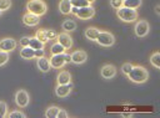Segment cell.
Masks as SVG:
<instances>
[{"label":"cell","mask_w":160,"mask_h":118,"mask_svg":"<svg viewBox=\"0 0 160 118\" xmlns=\"http://www.w3.org/2000/svg\"><path fill=\"white\" fill-rule=\"evenodd\" d=\"M122 2H124V0H110V6L115 10H118L119 7L122 6Z\"/></svg>","instance_id":"34"},{"label":"cell","mask_w":160,"mask_h":118,"mask_svg":"<svg viewBox=\"0 0 160 118\" xmlns=\"http://www.w3.org/2000/svg\"><path fill=\"white\" fill-rule=\"evenodd\" d=\"M155 14H156L158 16L160 15V5H156V6H155Z\"/></svg>","instance_id":"39"},{"label":"cell","mask_w":160,"mask_h":118,"mask_svg":"<svg viewBox=\"0 0 160 118\" xmlns=\"http://www.w3.org/2000/svg\"><path fill=\"white\" fill-rule=\"evenodd\" d=\"M25 10L30 14L38 15V16H42L46 14L48 11V5L44 0H29L25 5Z\"/></svg>","instance_id":"2"},{"label":"cell","mask_w":160,"mask_h":118,"mask_svg":"<svg viewBox=\"0 0 160 118\" xmlns=\"http://www.w3.org/2000/svg\"><path fill=\"white\" fill-rule=\"evenodd\" d=\"M1 15H2V11H1V10H0V16H1Z\"/></svg>","instance_id":"42"},{"label":"cell","mask_w":160,"mask_h":118,"mask_svg":"<svg viewBox=\"0 0 160 118\" xmlns=\"http://www.w3.org/2000/svg\"><path fill=\"white\" fill-rule=\"evenodd\" d=\"M29 41H30V36H22L19 41L20 46L21 47H25V46H29Z\"/></svg>","instance_id":"35"},{"label":"cell","mask_w":160,"mask_h":118,"mask_svg":"<svg viewBox=\"0 0 160 118\" xmlns=\"http://www.w3.org/2000/svg\"><path fill=\"white\" fill-rule=\"evenodd\" d=\"M71 82V73L69 71H60L56 76V83L58 84H66Z\"/></svg>","instance_id":"17"},{"label":"cell","mask_w":160,"mask_h":118,"mask_svg":"<svg viewBox=\"0 0 160 118\" xmlns=\"http://www.w3.org/2000/svg\"><path fill=\"white\" fill-rule=\"evenodd\" d=\"M70 58H71L70 60L71 63H74V65H82L88 60V53L84 50H76V51H72L70 53Z\"/></svg>","instance_id":"11"},{"label":"cell","mask_w":160,"mask_h":118,"mask_svg":"<svg viewBox=\"0 0 160 118\" xmlns=\"http://www.w3.org/2000/svg\"><path fill=\"white\" fill-rule=\"evenodd\" d=\"M131 67H132V63H130V62H125V63H122V66H121V73L122 75H128L129 72H130V70H131Z\"/></svg>","instance_id":"33"},{"label":"cell","mask_w":160,"mask_h":118,"mask_svg":"<svg viewBox=\"0 0 160 118\" xmlns=\"http://www.w3.org/2000/svg\"><path fill=\"white\" fill-rule=\"evenodd\" d=\"M35 37H36L38 40H40L42 43H46V42H49V40H48V37H46V32H45V29H39V30H36Z\"/></svg>","instance_id":"26"},{"label":"cell","mask_w":160,"mask_h":118,"mask_svg":"<svg viewBox=\"0 0 160 118\" xmlns=\"http://www.w3.org/2000/svg\"><path fill=\"white\" fill-rule=\"evenodd\" d=\"M68 117H69V113H68L65 109L60 108L59 112H58V117H56V118H68Z\"/></svg>","instance_id":"36"},{"label":"cell","mask_w":160,"mask_h":118,"mask_svg":"<svg viewBox=\"0 0 160 118\" xmlns=\"http://www.w3.org/2000/svg\"><path fill=\"white\" fill-rule=\"evenodd\" d=\"M72 87L74 86H72L71 82L70 83H66V84H58L56 83V86H55V94H56V97H59V98L68 97L71 93Z\"/></svg>","instance_id":"13"},{"label":"cell","mask_w":160,"mask_h":118,"mask_svg":"<svg viewBox=\"0 0 160 118\" xmlns=\"http://www.w3.org/2000/svg\"><path fill=\"white\" fill-rule=\"evenodd\" d=\"M36 67L40 70V72H44V73L49 72V71L51 70V66H50V60H49L48 57H45V56L36 58Z\"/></svg>","instance_id":"15"},{"label":"cell","mask_w":160,"mask_h":118,"mask_svg":"<svg viewBox=\"0 0 160 118\" xmlns=\"http://www.w3.org/2000/svg\"><path fill=\"white\" fill-rule=\"evenodd\" d=\"M99 34H100V30H99L98 27H95V26H89V27H86L85 31H84V35H85V37H86L89 41H96Z\"/></svg>","instance_id":"16"},{"label":"cell","mask_w":160,"mask_h":118,"mask_svg":"<svg viewBox=\"0 0 160 118\" xmlns=\"http://www.w3.org/2000/svg\"><path fill=\"white\" fill-rule=\"evenodd\" d=\"M20 57L24 58V60H31V58H35V50L31 48L30 46L21 47V50H20Z\"/></svg>","instance_id":"18"},{"label":"cell","mask_w":160,"mask_h":118,"mask_svg":"<svg viewBox=\"0 0 160 118\" xmlns=\"http://www.w3.org/2000/svg\"><path fill=\"white\" fill-rule=\"evenodd\" d=\"M64 52H66V50H65L58 41H55V42L50 46V53H51V55H59V53H64Z\"/></svg>","instance_id":"22"},{"label":"cell","mask_w":160,"mask_h":118,"mask_svg":"<svg viewBox=\"0 0 160 118\" xmlns=\"http://www.w3.org/2000/svg\"><path fill=\"white\" fill-rule=\"evenodd\" d=\"M18 46V41L12 37H4L0 40V50L1 51H6V52H11L16 48Z\"/></svg>","instance_id":"12"},{"label":"cell","mask_w":160,"mask_h":118,"mask_svg":"<svg viewBox=\"0 0 160 118\" xmlns=\"http://www.w3.org/2000/svg\"><path fill=\"white\" fill-rule=\"evenodd\" d=\"M49 60H50L51 68L59 70V68H62L66 63H70L71 58H70V53L64 52V53H59V55H51Z\"/></svg>","instance_id":"4"},{"label":"cell","mask_w":160,"mask_h":118,"mask_svg":"<svg viewBox=\"0 0 160 118\" xmlns=\"http://www.w3.org/2000/svg\"><path fill=\"white\" fill-rule=\"evenodd\" d=\"M59 109H60V108L56 107V106H50V107H48L46 111H45V117H46V118H56Z\"/></svg>","instance_id":"23"},{"label":"cell","mask_w":160,"mask_h":118,"mask_svg":"<svg viewBox=\"0 0 160 118\" xmlns=\"http://www.w3.org/2000/svg\"><path fill=\"white\" fill-rule=\"evenodd\" d=\"M76 27H78L76 22H75L74 20H70V19L64 20V21H62V24H61V29H62V31H65V32L75 31V30H76Z\"/></svg>","instance_id":"19"},{"label":"cell","mask_w":160,"mask_h":118,"mask_svg":"<svg viewBox=\"0 0 160 118\" xmlns=\"http://www.w3.org/2000/svg\"><path fill=\"white\" fill-rule=\"evenodd\" d=\"M121 116H122V117H134L132 113H121Z\"/></svg>","instance_id":"40"},{"label":"cell","mask_w":160,"mask_h":118,"mask_svg":"<svg viewBox=\"0 0 160 118\" xmlns=\"http://www.w3.org/2000/svg\"><path fill=\"white\" fill-rule=\"evenodd\" d=\"M9 118H26V114L24 112H21L20 109H14L10 113H8Z\"/></svg>","instance_id":"27"},{"label":"cell","mask_w":160,"mask_h":118,"mask_svg":"<svg viewBox=\"0 0 160 118\" xmlns=\"http://www.w3.org/2000/svg\"><path fill=\"white\" fill-rule=\"evenodd\" d=\"M78 9H79V7H75V6H71V10H70V14L75 16V15H76V12H78Z\"/></svg>","instance_id":"38"},{"label":"cell","mask_w":160,"mask_h":118,"mask_svg":"<svg viewBox=\"0 0 160 118\" xmlns=\"http://www.w3.org/2000/svg\"><path fill=\"white\" fill-rule=\"evenodd\" d=\"M70 2H71V6H75V7H84V6L91 5L86 0H70Z\"/></svg>","instance_id":"28"},{"label":"cell","mask_w":160,"mask_h":118,"mask_svg":"<svg viewBox=\"0 0 160 118\" xmlns=\"http://www.w3.org/2000/svg\"><path fill=\"white\" fill-rule=\"evenodd\" d=\"M8 117V104L4 101H0V118Z\"/></svg>","instance_id":"29"},{"label":"cell","mask_w":160,"mask_h":118,"mask_svg":"<svg viewBox=\"0 0 160 118\" xmlns=\"http://www.w3.org/2000/svg\"><path fill=\"white\" fill-rule=\"evenodd\" d=\"M116 73H118V70L111 63H105L100 68V75H101V77L104 79H112L116 76Z\"/></svg>","instance_id":"9"},{"label":"cell","mask_w":160,"mask_h":118,"mask_svg":"<svg viewBox=\"0 0 160 118\" xmlns=\"http://www.w3.org/2000/svg\"><path fill=\"white\" fill-rule=\"evenodd\" d=\"M122 6L130 7V9H139L141 6V0H124Z\"/></svg>","instance_id":"25"},{"label":"cell","mask_w":160,"mask_h":118,"mask_svg":"<svg viewBox=\"0 0 160 118\" xmlns=\"http://www.w3.org/2000/svg\"><path fill=\"white\" fill-rule=\"evenodd\" d=\"M150 65L154 66L156 70L160 68V53L156 51L150 56Z\"/></svg>","instance_id":"24"},{"label":"cell","mask_w":160,"mask_h":118,"mask_svg":"<svg viewBox=\"0 0 160 118\" xmlns=\"http://www.w3.org/2000/svg\"><path fill=\"white\" fill-rule=\"evenodd\" d=\"M59 10L62 15H69L71 10V2L70 0H60L59 2Z\"/></svg>","instance_id":"20"},{"label":"cell","mask_w":160,"mask_h":118,"mask_svg":"<svg viewBox=\"0 0 160 118\" xmlns=\"http://www.w3.org/2000/svg\"><path fill=\"white\" fill-rule=\"evenodd\" d=\"M116 16L124 21V22H135L138 20V11L135 9H130V7H126V6H121L116 10Z\"/></svg>","instance_id":"3"},{"label":"cell","mask_w":160,"mask_h":118,"mask_svg":"<svg viewBox=\"0 0 160 118\" xmlns=\"http://www.w3.org/2000/svg\"><path fill=\"white\" fill-rule=\"evenodd\" d=\"M78 19L80 20H90L95 16V7L92 5H89V6H84V7H79L78 9V12L75 15Z\"/></svg>","instance_id":"8"},{"label":"cell","mask_w":160,"mask_h":118,"mask_svg":"<svg viewBox=\"0 0 160 118\" xmlns=\"http://www.w3.org/2000/svg\"><path fill=\"white\" fill-rule=\"evenodd\" d=\"M14 101L19 108H25V107H28V104L30 102V96L26 89H18L15 92Z\"/></svg>","instance_id":"6"},{"label":"cell","mask_w":160,"mask_h":118,"mask_svg":"<svg viewBox=\"0 0 160 118\" xmlns=\"http://www.w3.org/2000/svg\"><path fill=\"white\" fill-rule=\"evenodd\" d=\"M96 42L100 45V46H104V47H110L115 43V36L114 34L109 32V31H100L98 39H96Z\"/></svg>","instance_id":"7"},{"label":"cell","mask_w":160,"mask_h":118,"mask_svg":"<svg viewBox=\"0 0 160 118\" xmlns=\"http://www.w3.org/2000/svg\"><path fill=\"white\" fill-rule=\"evenodd\" d=\"M134 32H135V35H136L138 37H140V39L148 36L149 32H150V25H149V22H148L146 20H144V19L138 20V21L135 22V26H134Z\"/></svg>","instance_id":"5"},{"label":"cell","mask_w":160,"mask_h":118,"mask_svg":"<svg viewBox=\"0 0 160 118\" xmlns=\"http://www.w3.org/2000/svg\"><path fill=\"white\" fill-rule=\"evenodd\" d=\"M29 46L34 50H40V48H44L45 43H42L40 40H38L35 36H30V41H29Z\"/></svg>","instance_id":"21"},{"label":"cell","mask_w":160,"mask_h":118,"mask_svg":"<svg viewBox=\"0 0 160 118\" xmlns=\"http://www.w3.org/2000/svg\"><path fill=\"white\" fill-rule=\"evenodd\" d=\"M126 76L130 79V82L141 84V83H145L149 79V71L145 67L140 66V65H132L130 72Z\"/></svg>","instance_id":"1"},{"label":"cell","mask_w":160,"mask_h":118,"mask_svg":"<svg viewBox=\"0 0 160 118\" xmlns=\"http://www.w3.org/2000/svg\"><path fill=\"white\" fill-rule=\"evenodd\" d=\"M11 7V0H0V10L4 12Z\"/></svg>","instance_id":"32"},{"label":"cell","mask_w":160,"mask_h":118,"mask_svg":"<svg viewBox=\"0 0 160 118\" xmlns=\"http://www.w3.org/2000/svg\"><path fill=\"white\" fill-rule=\"evenodd\" d=\"M89 4H92V2H95V0H86Z\"/></svg>","instance_id":"41"},{"label":"cell","mask_w":160,"mask_h":118,"mask_svg":"<svg viewBox=\"0 0 160 118\" xmlns=\"http://www.w3.org/2000/svg\"><path fill=\"white\" fill-rule=\"evenodd\" d=\"M56 41L65 48V50H70L72 46H74V41H72V37L69 35V32H60L58 34V37H56Z\"/></svg>","instance_id":"10"},{"label":"cell","mask_w":160,"mask_h":118,"mask_svg":"<svg viewBox=\"0 0 160 118\" xmlns=\"http://www.w3.org/2000/svg\"><path fill=\"white\" fill-rule=\"evenodd\" d=\"M9 52H6V51H1L0 50V66H4V65H6L8 63V61H9Z\"/></svg>","instance_id":"31"},{"label":"cell","mask_w":160,"mask_h":118,"mask_svg":"<svg viewBox=\"0 0 160 118\" xmlns=\"http://www.w3.org/2000/svg\"><path fill=\"white\" fill-rule=\"evenodd\" d=\"M42 56H45V50L44 48L35 50V58H39V57H42Z\"/></svg>","instance_id":"37"},{"label":"cell","mask_w":160,"mask_h":118,"mask_svg":"<svg viewBox=\"0 0 160 118\" xmlns=\"http://www.w3.org/2000/svg\"><path fill=\"white\" fill-rule=\"evenodd\" d=\"M22 24L25 26H29V27H34V26H38L40 24V16L38 15H34V14H30V12H25L22 15Z\"/></svg>","instance_id":"14"},{"label":"cell","mask_w":160,"mask_h":118,"mask_svg":"<svg viewBox=\"0 0 160 118\" xmlns=\"http://www.w3.org/2000/svg\"><path fill=\"white\" fill-rule=\"evenodd\" d=\"M45 32H46V37H48L49 41L50 40H56V37H58L56 30H54V29H45Z\"/></svg>","instance_id":"30"}]
</instances>
